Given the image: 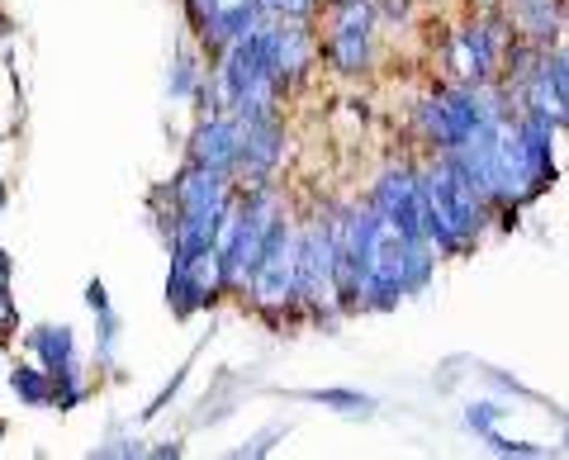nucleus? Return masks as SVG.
Here are the masks:
<instances>
[{"instance_id":"1","label":"nucleus","mask_w":569,"mask_h":460,"mask_svg":"<svg viewBox=\"0 0 569 460\" xmlns=\"http://www.w3.org/2000/svg\"><path fill=\"white\" fill-rule=\"evenodd\" d=\"M370 33H376V6H370V0L337 10V29L328 33V58L342 67V72H361L370 62Z\"/></svg>"},{"instance_id":"2","label":"nucleus","mask_w":569,"mask_h":460,"mask_svg":"<svg viewBox=\"0 0 569 460\" xmlns=\"http://www.w3.org/2000/svg\"><path fill=\"white\" fill-rule=\"evenodd\" d=\"M305 399H313V403H328V409H342V413H370V409H376V399L351 394V389H309Z\"/></svg>"},{"instance_id":"3","label":"nucleus","mask_w":569,"mask_h":460,"mask_svg":"<svg viewBox=\"0 0 569 460\" xmlns=\"http://www.w3.org/2000/svg\"><path fill=\"white\" fill-rule=\"evenodd\" d=\"M508 409H503V403H470V413H466V422H470V428L479 432V437H489L493 432V422L498 418H503Z\"/></svg>"},{"instance_id":"4","label":"nucleus","mask_w":569,"mask_h":460,"mask_svg":"<svg viewBox=\"0 0 569 460\" xmlns=\"http://www.w3.org/2000/svg\"><path fill=\"white\" fill-rule=\"evenodd\" d=\"M485 441H489L498 456H541V447H531V441H508V437H498V432H489Z\"/></svg>"},{"instance_id":"5","label":"nucleus","mask_w":569,"mask_h":460,"mask_svg":"<svg viewBox=\"0 0 569 460\" xmlns=\"http://www.w3.org/2000/svg\"><path fill=\"white\" fill-rule=\"evenodd\" d=\"M14 389H20L24 399H33V403H39V399L48 394V389H43V380H39V376H29V370H14Z\"/></svg>"},{"instance_id":"6","label":"nucleus","mask_w":569,"mask_h":460,"mask_svg":"<svg viewBox=\"0 0 569 460\" xmlns=\"http://www.w3.org/2000/svg\"><path fill=\"white\" fill-rule=\"evenodd\" d=\"M376 10L385 20H408V14H413V0H376Z\"/></svg>"},{"instance_id":"7","label":"nucleus","mask_w":569,"mask_h":460,"mask_svg":"<svg viewBox=\"0 0 569 460\" xmlns=\"http://www.w3.org/2000/svg\"><path fill=\"white\" fill-rule=\"evenodd\" d=\"M332 6H337V10H347V6H361V0H332Z\"/></svg>"},{"instance_id":"8","label":"nucleus","mask_w":569,"mask_h":460,"mask_svg":"<svg viewBox=\"0 0 569 460\" xmlns=\"http://www.w3.org/2000/svg\"><path fill=\"white\" fill-rule=\"evenodd\" d=\"M518 6H527V0H512V10H518Z\"/></svg>"},{"instance_id":"9","label":"nucleus","mask_w":569,"mask_h":460,"mask_svg":"<svg viewBox=\"0 0 569 460\" xmlns=\"http://www.w3.org/2000/svg\"><path fill=\"white\" fill-rule=\"evenodd\" d=\"M565 451H569V432H565Z\"/></svg>"}]
</instances>
